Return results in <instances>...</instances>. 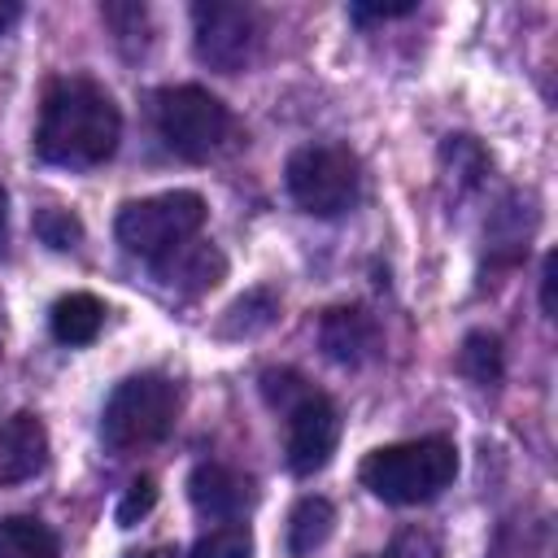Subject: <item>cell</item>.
I'll list each match as a JSON object with an SVG mask.
<instances>
[{"label":"cell","instance_id":"obj_9","mask_svg":"<svg viewBox=\"0 0 558 558\" xmlns=\"http://www.w3.org/2000/svg\"><path fill=\"white\" fill-rule=\"evenodd\" d=\"M187 501L196 514L214 519V523H231L240 519L244 510H253L257 501V484L235 471V466H222V462H201L192 475H187Z\"/></svg>","mask_w":558,"mask_h":558},{"label":"cell","instance_id":"obj_15","mask_svg":"<svg viewBox=\"0 0 558 558\" xmlns=\"http://www.w3.org/2000/svg\"><path fill=\"white\" fill-rule=\"evenodd\" d=\"M57 532L35 514L0 519V558H57Z\"/></svg>","mask_w":558,"mask_h":558},{"label":"cell","instance_id":"obj_24","mask_svg":"<svg viewBox=\"0 0 558 558\" xmlns=\"http://www.w3.org/2000/svg\"><path fill=\"white\" fill-rule=\"evenodd\" d=\"M541 305H545V314H554V253L541 266Z\"/></svg>","mask_w":558,"mask_h":558},{"label":"cell","instance_id":"obj_22","mask_svg":"<svg viewBox=\"0 0 558 558\" xmlns=\"http://www.w3.org/2000/svg\"><path fill=\"white\" fill-rule=\"evenodd\" d=\"M384 558H440V554H436V541H432L427 532L410 527V532H401V536L388 545Z\"/></svg>","mask_w":558,"mask_h":558},{"label":"cell","instance_id":"obj_27","mask_svg":"<svg viewBox=\"0 0 558 558\" xmlns=\"http://www.w3.org/2000/svg\"><path fill=\"white\" fill-rule=\"evenodd\" d=\"M131 558H179L174 549H153V554H131Z\"/></svg>","mask_w":558,"mask_h":558},{"label":"cell","instance_id":"obj_13","mask_svg":"<svg viewBox=\"0 0 558 558\" xmlns=\"http://www.w3.org/2000/svg\"><path fill=\"white\" fill-rule=\"evenodd\" d=\"M105 323V305L92 292H70L48 310V327L61 344H92L100 336Z\"/></svg>","mask_w":558,"mask_h":558},{"label":"cell","instance_id":"obj_14","mask_svg":"<svg viewBox=\"0 0 558 558\" xmlns=\"http://www.w3.org/2000/svg\"><path fill=\"white\" fill-rule=\"evenodd\" d=\"M331 527H336V506L327 497H301L288 514V554L310 558L314 549L327 545Z\"/></svg>","mask_w":558,"mask_h":558},{"label":"cell","instance_id":"obj_10","mask_svg":"<svg viewBox=\"0 0 558 558\" xmlns=\"http://www.w3.org/2000/svg\"><path fill=\"white\" fill-rule=\"evenodd\" d=\"M318 344L336 366H366L379 353V323L362 305H331L318 323Z\"/></svg>","mask_w":558,"mask_h":558},{"label":"cell","instance_id":"obj_23","mask_svg":"<svg viewBox=\"0 0 558 558\" xmlns=\"http://www.w3.org/2000/svg\"><path fill=\"white\" fill-rule=\"evenodd\" d=\"M405 13H414L410 0H401V4H349L353 22H384V17H405Z\"/></svg>","mask_w":558,"mask_h":558},{"label":"cell","instance_id":"obj_1","mask_svg":"<svg viewBox=\"0 0 558 558\" xmlns=\"http://www.w3.org/2000/svg\"><path fill=\"white\" fill-rule=\"evenodd\" d=\"M122 140V113L113 96L92 78H57L44 92L39 126H35V153L48 166L87 170L113 157Z\"/></svg>","mask_w":558,"mask_h":558},{"label":"cell","instance_id":"obj_16","mask_svg":"<svg viewBox=\"0 0 558 558\" xmlns=\"http://www.w3.org/2000/svg\"><path fill=\"white\" fill-rule=\"evenodd\" d=\"M458 371L471 375L475 384H497L501 379V340L493 331H471L458 349Z\"/></svg>","mask_w":558,"mask_h":558},{"label":"cell","instance_id":"obj_19","mask_svg":"<svg viewBox=\"0 0 558 558\" xmlns=\"http://www.w3.org/2000/svg\"><path fill=\"white\" fill-rule=\"evenodd\" d=\"M35 235H39L48 248L65 253V248H74V244L83 240V222H78L70 209L48 205V209H39V214H35Z\"/></svg>","mask_w":558,"mask_h":558},{"label":"cell","instance_id":"obj_4","mask_svg":"<svg viewBox=\"0 0 558 558\" xmlns=\"http://www.w3.org/2000/svg\"><path fill=\"white\" fill-rule=\"evenodd\" d=\"M153 118H157V135L166 140V148L179 153L183 161H209V157H218L227 148L231 131H235L231 109L214 92H205L196 83L157 92Z\"/></svg>","mask_w":558,"mask_h":558},{"label":"cell","instance_id":"obj_7","mask_svg":"<svg viewBox=\"0 0 558 558\" xmlns=\"http://www.w3.org/2000/svg\"><path fill=\"white\" fill-rule=\"evenodd\" d=\"M192 44L196 57L209 70L235 74L253 61L257 52V17L244 4H227V0H201L192 4Z\"/></svg>","mask_w":558,"mask_h":558},{"label":"cell","instance_id":"obj_12","mask_svg":"<svg viewBox=\"0 0 558 558\" xmlns=\"http://www.w3.org/2000/svg\"><path fill=\"white\" fill-rule=\"evenodd\" d=\"M48 462V432L35 414H13L0 423V480L17 484V480H31L39 475Z\"/></svg>","mask_w":558,"mask_h":558},{"label":"cell","instance_id":"obj_25","mask_svg":"<svg viewBox=\"0 0 558 558\" xmlns=\"http://www.w3.org/2000/svg\"><path fill=\"white\" fill-rule=\"evenodd\" d=\"M22 17V4H13V0H0V35H9V26Z\"/></svg>","mask_w":558,"mask_h":558},{"label":"cell","instance_id":"obj_8","mask_svg":"<svg viewBox=\"0 0 558 558\" xmlns=\"http://www.w3.org/2000/svg\"><path fill=\"white\" fill-rule=\"evenodd\" d=\"M340 445V410L331 397L310 392L305 401H296L288 410V440H283V458L292 475H314L331 462Z\"/></svg>","mask_w":558,"mask_h":558},{"label":"cell","instance_id":"obj_17","mask_svg":"<svg viewBox=\"0 0 558 558\" xmlns=\"http://www.w3.org/2000/svg\"><path fill=\"white\" fill-rule=\"evenodd\" d=\"M270 318H275V296L257 288V292L240 296V301L227 310V323H222L218 331H222V336H253V331L270 327Z\"/></svg>","mask_w":558,"mask_h":558},{"label":"cell","instance_id":"obj_18","mask_svg":"<svg viewBox=\"0 0 558 558\" xmlns=\"http://www.w3.org/2000/svg\"><path fill=\"white\" fill-rule=\"evenodd\" d=\"M187 558H253V536L244 523H222V527L205 532L187 549Z\"/></svg>","mask_w":558,"mask_h":558},{"label":"cell","instance_id":"obj_5","mask_svg":"<svg viewBox=\"0 0 558 558\" xmlns=\"http://www.w3.org/2000/svg\"><path fill=\"white\" fill-rule=\"evenodd\" d=\"M205 227V201L196 192H161V196H144L118 209V244L131 257L157 262L161 253H170L174 244L192 240Z\"/></svg>","mask_w":558,"mask_h":558},{"label":"cell","instance_id":"obj_20","mask_svg":"<svg viewBox=\"0 0 558 558\" xmlns=\"http://www.w3.org/2000/svg\"><path fill=\"white\" fill-rule=\"evenodd\" d=\"M310 392H314V388H310L296 371H266V375H262V397H266L275 410H283V414H288L296 401H305Z\"/></svg>","mask_w":558,"mask_h":558},{"label":"cell","instance_id":"obj_26","mask_svg":"<svg viewBox=\"0 0 558 558\" xmlns=\"http://www.w3.org/2000/svg\"><path fill=\"white\" fill-rule=\"evenodd\" d=\"M4 244H9V192L0 187V257H4Z\"/></svg>","mask_w":558,"mask_h":558},{"label":"cell","instance_id":"obj_11","mask_svg":"<svg viewBox=\"0 0 558 558\" xmlns=\"http://www.w3.org/2000/svg\"><path fill=\"white\" fill-rule=\"evenodd\" d=\"M153 266H157L161 283H170L183 296H201V292H209L227 275V257L209 240H196V235L183 240V244H174L170 253H161Z\"/></svg>","mask_w":558,"mask_h":558},{"label":"cell","instance_id":"obj_21","mask_svg":"<svg viewBox=\"0 0 558 558\" xmlns=\"http://www.w3.org/2000/svg\"><path fill=\"white\" fill-rule=\"evenodd\" d=\"M153 506H157V480H153V475H140V480L126 484V493H122L113 519H118V527H135Z\"/></svg>","mask_w":558,"mask_h":558},{"label":"cell","instance_id":"obj_2","mask_svg":"<svg viewBox=\"0 0 558 558\" xmlns=\"http://www.w3.org/2000/svg\"><path fill=\"white\" fill-rule=\"evenodd\" d=\"M362 484L388 501V506H418L440 497L453 475H458V449L445 436H423V440H401V445H384L375 453L362 458L357 466Z\"/></svg>","mask_w":558,"mask_h":558},{"label":"cell","instance_id":"obj_3","mask_svg":"<svg viewBox=\"0 0 558 558\" xmlns=\"http://www.w3.org/2000/svg\"><path fill=\"white\" fill-rule=\"evenodd\" d=\"M174 418H179V388H174V379H166L157 371H144V375L122 379L109 392L105 414H100V440L113 453L148 449V445L170 436Z\"/></svg>","mask_w":558,"mask_h":558},{"label":"cell","instance_id":"obj_6","mask_svg":"<svg viewBox=\"0 0 558 558\" xmlns=\"http://www.w3.org/2000/svg\"><path fill=\"white\" fill-rule=\"evenodd\" d=\"M288 192L292 201L314 214V218H336L344 209H353L357 201V157L340 144H310V148H296L288 157Z\"/></svg>","mask_w":558,"mask_h":558}]
</instances>
